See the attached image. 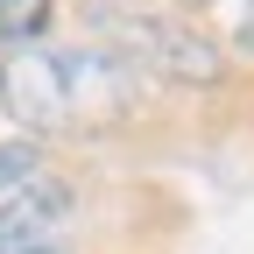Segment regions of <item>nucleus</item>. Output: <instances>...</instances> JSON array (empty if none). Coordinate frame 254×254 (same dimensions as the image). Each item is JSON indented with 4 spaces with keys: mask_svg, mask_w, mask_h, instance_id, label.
Instances as JSON below:
<instances>
[{
    "mask_svg": "<svg viewBox=\"0 0 254 254\" xmlns=\"http://www.w3.org/2000/svg\"><path fill=\"white\" fill-rule=\"evenodd\" d=\"M247 43H254V0H247Z\"/></svg>",
    "mask_w": 254,
    "mask_h": 254,
    "instance_id": "7",
    "label": "nucleus"
},
{
    "mask_svg": "<svg viewBox=\"0 0 254 254\" xmlns=\"http://www.w3.org/2000/svg\"><path fill=\"white\" fill-rule=\"evenodd\" d=\"M113 36V57L127 71H163V78H184V85H212L226 64H219V43H205L198 28L184 21H155V14H120L106 21Z\"/></svg>",
    "mask_w": 254,
    "mask_h": 254,
    "instance_id": "2",
    "label": "nucleus"
},
{
    "mask_svg": "<svg viewBox=\"0 0 254 254\" xmlns=\"http://www.w3.org/2000/svg\"><path fill=\"white\" fill-rule=\"evenodd\" d=\"M0 254H71L57 233H0Z\"/></svg>",
    "mask_w": 254,
    "mask_h": 254,
    "instance_id": "5",
    "label": "nucleus"
},
{
    "mask_svg": "<svg viewBox=\"0 0 254 254\" xmlns=\"http://www.w3.org/2000/svg\"><path fill=\"white\" fill-rule=\"evenodd\" d=\"M0 106L28 134H78L127 113V64L113 50H7L0 64Z\"/></svg>",
    "mask_w": 254,
    "mask_h": 254,
    "instance_id": "1",
    "label": "nucleus"
},
{
    "mask_svg": "<svg viewBox=\"0 0 254 254\" xmlns=\"http://www.w3.org/2000/svg\"><path fill=\"white\" fill-rule=\"evenodd\" d=\"M21 170H43V163H36V148H28V141H0V184L21 177Z\"/></svg>",
    "mask_w": 254,
    "mask_h": 254,
    "instance_id": "6",
    "label": "nucleus"
},
{
    "mask_svg": "<svg viewBox=\"0 0 254 254\" xmlns=\"http://www.w3.org/2000/svg\"><path fill=\"white\" fill-rule=\"evenodd\" d=\"M64 212H71V184L50 170H21L0 184V233H57Z\"/></svg>",
    "mask_w": 254,
    "mask_h": 254,
    "instance_id": "3",
    "label": "nucleus"
},
{
    "mask_svg": "<svg viewBox=\"0 0 254 254\" xmlns=\"http://www.w3.org/2000/svg\"><path fill=\"white\" fill-rule=\"evenodd\" d=\"M50 14H57V0H0V43H14V50L43 43Z\"/></svg>",
    "mask_w": 254,
    "mask_h": 254,
    "instance_id": "4",
    "label": "nucleus"
}]
</instances>
